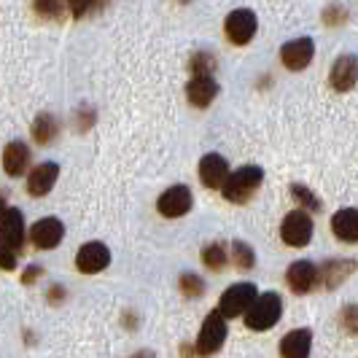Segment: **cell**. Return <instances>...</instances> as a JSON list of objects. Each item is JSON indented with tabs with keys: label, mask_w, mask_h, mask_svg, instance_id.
Here are the masks:
<instances>
[{
	"label": "cell",
	"mask_w": 358,
	"mask_h": 358,
	"mask_svg": "<svg viewBox=\"0 0 358 358\" xmlns=\"http://www.w3.org/2000/svg\"><path fill=\"white\" fill-rule=\"evenodd\" d=\"M262 180H264V170L262 167H256V164L237 167L229 176V180H227V186H224V197L234 202V205H245L256 194V189L262 186Z\"/></svg>",
	"instance_id": "obj_1"
},
{
	"label": "cell",
	"mask_w": 358,
	"mask_h": 358,
	"mask_svg": "<svg viewBox=\"0 0 358 358\" xmlns=\"http://www.w3.org/2000/svg\"><path fill=\"white\" fill-rule=\"evenodd\" d=\"M280 315H283V299H280V294L267 291V294H259V299L248 310L245 326L251 331H269L275 323L280 321Z\"/></svg>",
	"instance_id": "obj_2"
},
{
	"label": "cell",
	"mask_w": 358,
	"mask_h": 358,
	"mask_svg": "<svg viewBox=\"0 0 358 358\" xmlns=\"http://www.w3.org/2000/svg\"><path fill=\"white\" fill-rule=\"evenodd\" d=\"M224 342H227V318L218 310H213V313H208V318L202 323L194 353L202 358H210L224 348Z\"/></svg>",
	"instance_id": "obj_3"
},
{
	"label": "cell",
	"mask_w": 358,
	"mask_h": 358,
	"mask_svg": "<svg viewBox=\"0 0 358 358\" xmlns=\"http://www.w3.org/2000/svg\"><path fill=\"white\" fill-rule=\"evenodd\" d=\"M259 299V291L253 283H234L221 294V302H218V313L224 318H237L240 313L251 310L253 302Z\"/></svg>",
	"instance_id": "obj_4"
},
{
	"label": "cell",
	"mask_w": 358,
	"mask_h": 358,
	"mask_svg": "<svg viewBox=\"0 0 358 358\" xmlns=\"http://www.w3.org/2000/svg\"><path fill=\"white\" fill-rule=\"evenodd\" d=\"M0 243L3 251L8 256H17V251H22L24 245V215L19 208H6L3 218H0Z\"/></svg>",
	"instance_id": "obj_5"
},
{
	"label": "cell",
	"mask_w": 358,
	"mask_h": 358,
	"mask_svg": "<svg viewBox=\"0 0 358 358\" xmlns=\"http://www.w3.org/2000/svg\"><path fill=\"white\" fill-rule=\"evenodd\" d=\"M280 237L283 243L291 248H305L313 240V218L307 210H291L283 218V227H280Z\"/></svg>",
	"instance_id": "obj_6"
},
{
	"label": "cell",
	"mask_w": 358,
	"mask_h": 358,
	"mask_svg": "<svg viewBox=\"0 0 358 358\" xmlns=\"http://www.w3.org/2000/svg\"><path fill=\"white\" fill-rule=\"evenodd\" d=\"M256 27H259V22H256V14L251 8H234L232 14L227 17V22H224V33H227V38L232 41L234 46L251 43L253 36H256Z\"/></svg>",
	"instance_id": "obj_7"
},
{
	"label": "cell",
	"mask_w": 358,
	"mask_h": 358,
	"mask_svg": "<svg viewBox=\"0 0 358 358\" xmlns=\"http://www.w3.org/2000/svg\"><path fill=\"white\" fill-rule=\"evenodd\" d=\"M192 205H194V197H192V189L189 186H170L167 192H162L159 199H157V208H159L162 215H167V218H180V215H186L192 210Z\"/></svg>",
	"instance_id": "obj_8"
},
{
	"label": "cell",
	"mask_w": 358,
	"mask_h": 358,
	"mask_svg": "<svg viewBox=\"0 0 358 358\" xmlns=\"http://www.w3.org/2000/svg\"><path fill=\"white\" fill-rule=\"evenodd\" d=\"M313 54H315V43L313 38H294L283 43L280 49V59L288 71H305L307 65L313 62Z\"/></svg>",
	"instance_id": "obj_9"
},
{
	"label": "cell",
	"mask_w": 358,
	"mask_h": 358,
	"mask_svg": "<svg viewBox=\"0 0 358 358\" xmlns=\"http://www.w3.org/2000/svg\"><path fill=\"white\" fill-rule=\"evenodd\" d=\"M329 84L337 92H350L358 84V57L356 54H340L331 65Z\"/></svg>",
	"instance_id": "obj_10"
},
{
	"label": "cell",
	"mask_w": 358,
	"mask_h": 358,
	"mask_svg": "<svg viewBox=\"0 0 358 358\" xmlns=\"http://www.w3.org/2000/svg\"><path fill=\"white\" fill-rule=\"evenodd\" d=\"M30 237H33V245H36L38 251H52V248H57L62 243L65 227H62L59 218H41V221L33 224Z\"/></svg>",
	"instance_id": "obj_11"
},
{
	"label": "cell",
	"mask_w": 358,
	"mask_h": 358,
	"mask_svg": "<svg viewBox=\"0 0 358 358\" xmlns=\"http://www.w3.org/2000/svg\"><path fill=\"white\" fill-rule=\"evenodd\" d=\"M229 176H232V170H229V164H227L224 157H218V154L202 157V162H199V180H202V186H208V189H224Z\"/></svg>",
	"instance_id": "obj_12"
},
{
	"label": "cell",
	"mask_w": 358,
	"mask_h": 358,
	"mask_svg": "<svg viewBox=\"0 0 358 358\" xmlns=\"http://www.w3.org/2000/svg\"><path fill=\"white\" fill-rule=\"evenodd\" d=\"M286 280L294 294H310L315 288V283L321 280V269L313 262H294L286 272Z\"/></svg>",
	"instance_id": "obj_13"
},
{
	"label": "cell",
	"mask_w": 358,
	"mask_h": 358,
	"mask_svg": "<svg viewBox=\"0 0 358 358\" xmlns=\"http://www.w3.org/2000/svg\"><path fill=\"white\" fill-rule=\"evenodd\" d=\"M110 264V251H108L103 243H87L78 248L76 256V267L84 275H94V272H103Z\"/></svg>",
	"instance_id": "obj_14"
},
{
	"label": "cell",
	"mask_w": 358,
	"mask_h": 358,
	"mask_svg": "<svg viewBox=\"0 0 358 358\" xmlns=\"http://www.w3.org/2000/svg\"><path fill=\"white\" fill-rule=\"evenodd\" d=\"M59 178V164L57 162H43L27 176V192L30 197H46L54 189V183Z\"/></svg>",
	"instance_id": "obj_15"
},
{
	"label": "cell",
	"mask_w": 358,
	"mask_h": 358,
	"mask_svg": "<svg viewBox=\"0 0 358 358\" xmlns=\"http://www.w3.org/2000/svg\"><path fill=\"white\" fill-rule=\"evenodd\" d=\"M30 167V148L22 143V141H11L3 151V170L6 176L11 178H19L22 173H27Z\"/></svg>",
	"instance_id": "obj_16"
},
{
	"label": "cell",
	"mask_w": 358,
	"mask_h": 358,
	"mask_svg": "<svg viewBox=\"0 0 358 358\" xmlns=\"http://www.w3.org/2000/svg\"><path fill=\"white\" fill-rule=\"evenodd\" d=\"M310 348H313V331L310 329H294L280 340V356L310 358Z\"/></svg>",
	"instance_id": "obj_17"
},
{
	"label": "cell",
	"mask_w": 358,
	"mask_h": 358,
	"mask_svg": "<svg viewBox=\"0 0 358 358\" xmlns=\"http://www.w3.org/2000/svg\"><path fill=\"white\" fill-rule=\"evenodd\" d=\"M331 232L342 243H358V208H342L331 215Z\"/></svg>",
	"instance_id": "obj_18"
},
{
	"label": "cell",
	"mask_w": 358,
	"mask_h": 358,
	"mask_svg": "<svg viewBox=\"0 0 358 358\" xmlns=\"http://www.w3.org/2000/svg\"><path fill=\"white\" fill-rule=\"evenodd\" d=\"M215 94H218V84L210 76H194L186 84V97H189V103L194 108H208L213 103Z\"/></svg>",
	"instance_id": "obj_19"
},
{
	"label": "cell",
	"mask_w": 358,
	"mask_h": 358,
	"mask_svg": "<svg viewBox=\"0 0 358 358\" xmlns=\"http://www.w3.org/2000/svg\"><path fill=\"white\" fill-rule=\"evenodd\" d=\"M353 272H356V262L353 259H329V262H323L321 267V280L326 288H337Z\"/></svg>",
	"instance_id": "obj_20"
},
{
	"label": "cell",
	"mask_w": 358,
	"mask_h": 358,
	"mask_svg": "<svg viewBox=\"0 0 358 358\" xmlns=\"http://www.w3.org/2000/svg\"><path fill=\"white\" fill-rule=\"evenodd\" d=\"M59 135V124H57V119H54L52 113H41L36 119V124H33V141L38 145H49Z\"/></svg>",
	"instance_id": "obj_21"
},
{
	"label": "cell",
	"mask_w": 358,
	"mask_h": 358,
	"mask_svg": "<svg viewBox=\"0 0 358 358\" xmlns=\"http://www.w3.org/2000/svg\"><path fill=\"white\" fill-rule=\"evenodd\" d=\"M202 262H205V267L208 269L221 272V269L227 267V251H224V245H221V243L205 245V248H202Z\"/></svg>",
	"instance_id": "obj_22"
},
{
	"label": "cell",
	"mask_w": 358,
	"mask_h": 358,
	"mask_svg": "<svg viewBox=\"0 0 358 358\" xmlns=\"http://www.w3.org/2000/svg\"><path fill=\"white\" fill-rule=\"evenodd\" d=\"M291 194H294L296 202H302L310 210H321V202L313 197V192H310L307 186H302V183H291ZM305 208H302V210H305Z\"/></svg>",
	"instance_id": "obj_23"
},
{
	"label": "cell",
	"mask_w": 358,
	"mask_h": 358,
	"mask_svg": "<svg viewBox=\"0 0 358 358\" xmlns=\"http://www.w3.org/2000/svg\"><path fill=\"white\" fill-rule=\"evenodd\" d=\"M232 251H234V264H237V267L240 269L253 267V259H256V256H253L251 245H245V243H240V240H237V243L232 245Z\"/></svg>",
	"instance_id": "obj_24"
},
{
	"label": "cell",
	"mask_w": 358,
	"mask_h": 358,
	"mask_svg": "<svg viewBox=\"0 0 358 358\" xmlns=\"http://www.w3.org/2000/svg\"><path fill=\"white\" fill-rule=\"evenodd\" d=\"M180 291L186 296H202L205 294V283L197 275H180Z\"/></svg>",
	"instance_id": "obj_25"
},
{
	"label": "cell",
	"mask_w": 358,
	"mask_h": 358,
	"mask_svg": "<svg viewBox=\"0 0 358 358\" xmlns=\"http://www.w3.org/2000/svg\"><path fill=\"white\" fill-rule=\"evenodd\" d=\"M213 65H215V59L210 57V54L197 52L194 57H192V65H189V68H192V73H194V76H210L208 71H210Z\"/></svg>",
	"instance_id": "obj_26"
},
{
	"label": "cell",
	"mask_w": 358,
	"mask_h": 358,
	"mask_svg": "<svg viewBox=\"0 0 358 358\" xmlns=\"http://www.w3.org/2000/svg\"><path fill=\"white\" fill-rule=\"evenodd\" d=\"M340 323L348 334H358V305H348L340 313Z\"/></svg>",
	"instance_id": "obj_27"
},
{
	"label": "cell",
	"mask_w": 358,
	"mask_h": 358,
	"mask_svg": "<svg viewBox=\"0 0 358 358\" xmlns=\"http://www.w3.org/2000/svg\"><path fill=\"white\" fill-rule=\"evenodd\" d=\"M36 11L41 14V17H46V19H59L65 8H62L59 3H36Z\"/></svg>",
	"instance_id": "obj_28"
},
{
	"label": "cell",
	"mask_w": 358,
	"mask_h": 358,
	"mask_svg": "<svg viewBox=\"0 0 358 358\" xmlns=\"http://www.w3.org/2000/svg\"><path fill=\"white\" fill-rule=\"evenodd\" d=\"M323 19H326V24H342L348 19V11L340 8V6H331V8L323 11Z\"/></svg>",
	"instance_id": "obj_29"
},
{
	"label": "cell",
	"mask_w": 358,
	"mask_h": 358,
	"mask_svg": "<svg viewBox=\"0 0 358 358\" xmlns=\"http://www.w3.org/2000/svg\"><path fill=\"white\" fill-rule=\"evenodd\" d=\"M38 275H43V269H41V267H27V269H24V275H22V283H27V286H30Z\"/></svg>",
	"instance_id": "obj_30"
},
{
	"label": "cell",
	"mask_w": 358,
	"mask_h": 358,
	"mask_svg": "<svg viewBox=\"0 0 358 358\" xmlns=\"http://www.w3.org/2000/svg\"><path fill=\"white\" fill-rule=\"evenodd\" d=\"M132 358H157L154 353H148V350H141V353H135Z\"/></svg>",
	"instance_id": "obj_31"
}]
</instances>
